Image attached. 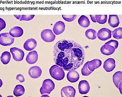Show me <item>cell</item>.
Returning <instances> with one entry per match:
<instances>
[{
	"label": "cell",
	"instance_id": "obj_31",
	"mask_svg": "<svg viewBox=\"0 0 122 97\" xmlns=\"http://www.w3.org/2000/svg\"><path fill=\"white\" fill-rule=\"evenodd\" d=\"M6 26V23L5 21L2 18H0V31L4 29Z\"/></svg>",
	"mask_w": 122,
	"mask_h": 97
},
{
	"label": "cell",
	"instance_id": "obj_5",
	"mask_svg": "<svg viewBox=\"0 0 122 97\" xmlns=\"http://www.w3.org/2000/svg\"><path fill=\"white\" fill-rule=\"evenodd\" d=\"M10 50L15 60L20 62L23 60L25 56V53L22 50L18 48L12 47L10 49Z\"/></svg>",
	"mask_w": 122,
	"mask_h": 97
},
{
	"label": "cell",
	"instance_id": "obj_15",
	"mask_svg": "<svg viewBox=\"0 0 122 97\" xmlns=\"http://www.w3.org/2000/svg\"><path fill=\"white\" fill-rule=\"evenodd\" d=\"M115 51V48L110 45H105L102 46L101 48V52L104 55L109 56L112 55Z\"/></svg>",
	"mask_w": 122,
	"mask_h": 97
},
{
	"label": "cell",
	"instance_id": "obj_7",
	"mask_svg": "<svg viewBox=\"0 0 122 97\" xmlns=\"http://www.w3.org/2000/svg\"><path fill=\"white\" fill-rule=\"evenodd\" d=\"M61 97H74L76 95V90L71 86H66L61 90Z\"/></svg>",
	"mask_w": 122,
	"mask_h": 97
},
{
	"label": "cell",
	"instance_id": "obj_24",
	"mask_svg": "<svg viewBox=\"0 0 122 97\" xmlns=\"http://www.w3.org/2000/svg\"><path fill=\"white\" fill-rule=\"evenodd\" d=\"M85 35L88 39L94 40L97 38V32L93 29H89L85 31Z\"/></svg>",
	"mask_w": 122,
	"mask_h": 97
},
{
	"label": "cell",
	"instance_id": "obj_13",
	"mask_svg": "<svg viewBox=\"0 0 122 97\" xmlns=\"http://www.w3.org/2000/svg\"><path fill=\"white\" fill-rule=\"evenodd\" d=\"M37 45V42L36 39L33 38H29L24 43L23 47L26 51H32L35 49Z\"/></svg>",
	"mask_w": 122,
	"mask_h": 97
},
{
	"label": "cell",
	"instance_id": "obj_20",
	"mask_svg": "<svg viewBox=\"0 0 122 97\" xmlns=\"http://www.w3.org/2000/svg\"><path fill=\"white\" fill-rule=\"evenodd\" d=\"M78 21L80 26L82 27H88L90 25V21L88 18L85 15H81L79 18Z\"/></svg>",
	"mask_w": 122,
	"mask_h": 97
},
{
	"label": "cell",
	"instance_id": "obj_22",
	"mask_svg": "<svg viewBox=\"0 0 122 97\" xmlns=\"http://www.w3.org/2000/svg\"><path fill=\"white\" fill-rule=\"evenodd\" d=\"M25 89L24 87L21 84H17L15 86L13 91V94L16 97H20L24 95Z\"/></svg>",
	"mask_w": 122,
	"mask_h": 97
},
{
	"label": "cell",
	"instance_id": "obj_32",
	"mask_svg": "<svg viewBox=\"0 0 122 97\" xmlns=\"http://www.w3.org/2000/svg\"><path fill=\"white\" fill-rule=\"evenodd\" d=\"M16 80H18L21 83L24 82V81L25 80V77L23 76V75H22V74L17 75L16 76Z\"/></svg>",
	"mask_w": 122,
	"mask_h": 97
},
{
	"label": "cell",
	"instance_id": "obj_34",
	"mask_svg": "<svg viewBox=\"0 0 122 97\" xmlns=\"http://www.w3.org/2000/svg\"><path fill=\"white\" fill-rule=\"evenodd\" d=\"M90 17H91V19L92 21V22L94 23H96V15H90Z\"/></svg>",
	"mask_w": 122,
	"mask_h": 97
},
{
	"label": "cell",
	"instance_id": "obj_33",
	"mask_svg": "<svg viewBox=\"0 0 122 97\" xmlns=\"http://www.w3.org/2000/svg\"><path fill=\"white\" fill-rule=\"evenodd\" d=\"M40 93L42 95H48L51 93V92H50L46 91V90H45L42 86L41 87L40 89Z\"/></svg>",
	"mask_w": 122,
	"mask_h": 97
},
{
	"label": "cell",
	"instance_id": "obj_1",
	"mask_svg": "<svg viewBox=\"0 0 122 97\" xmlns=\"http://www.w3.org/2000/svg\"><path fill=\"white\" fill-rule=\"evenodd\" d=\"M85 58L83 48L74 41L62 40L54 45V61L64 70L77 69L83 64Z\"/></svg>",
	"mask_w": 122,
	"mask_h": 97
},
{
	"label": "cell",
	"instance_id": "obj_19",
	"mask_svg": "<svg viewBox=\"0 0 122 97\" xmlns=\"http://www.w3.org/2000/svg\"><path fill=\"white\" fill-rule=\"evenodd\" d=\"M120 23V19L117 15H109L108 24L112 28L117 27L119 26Z\"/></svg>",
	"mask_w": 122,
	"mask_h": 97
},
{
	"label": "cell",
	"instance_id": "obj_26",
	"mask_svg": "<svg viewBox=\"0 0 122 97\" xmlns=\"http://www.w3.org/2000/svg\"><path fill=\"white\" fill-rule=\"evenodd\" d=\"M96 21L99 24H105L107 20V15H96Z\"/></svg>",
	"mask_w": 122,
	"mask_h": 97
},
{
	"label": "cell",
	"instance_id": "obj_6",
	"mask_svg": "<svg viewBox=\"0 0 122 97\" xmlns=\"http://www.w3.org/2000/svg\"><path fill=\"white\" fill-rule=\"evenodd\" d=\"M97 35L101 40H107L112 37V31L109 29L103 28L98 31Z\"/></svg>",
	"mask_w": 122,
	"mask_h": 97
},
{
	"label": "cell",
	"instance_id": "obj_21",
	"mask_svg": "<svg viewBox=\"0 0 122 97\" xmlns=\"http://www.w3.org/2000/svg\"><path fill=\"white\" fill-rule=\"evenodd\" d=\"M122 73L121 71L116 72L113 75V81L117 88H118L119 84L122 82Z\"/></svg>",
	"mask_w": 122,
	"mask_h": 97
},
{
	"label": "cell",
	"instance_id": "obj_29",
	"mask_svg": "<svg viewBox=\"0 0 122 97\" xmlns=\"http://www.w3.org/2000/svg\"><path fill=\"white\" fill-rule=\"evenodd\" d=\"M105 45H110L111 46H113L115 48V49L116 50L118 48L119 46V42L116 40H111L109 42H106L105 44Z\"/></svg>",
	"mask_w": 122,
	"mask_h": 97
},
{
	"label": "cell",
	"instance_id": "obj_16",
	"mask_svg": "<svg viewBox=\"0 0 122 97\" xmlns=\"http://www.w3.org/2000/svg\"><path fill=\"white\" fill-rule=\"evenodd\" d=\"M23 30L22 28L16 26L12 28L9 31V34L13 37H20L23 34Z\"/></svg>",
	"mask_w": 122,
	"mask_h": 97
},
{
	"label": "cell",
	"instance_id": "obj_27",
	"mask_svg": "<svg viewBox=\"0 0 122 97\" xmlns=\"http://www.w3.org/2000/svg\"><path fill=\"white\" fill-rule=\"evenodd\" d=\"M89 62V61H88V62H87L86 63H85V64H84L83 67L81 69V73L83 76H89L92 73V72L87 67Z\"/></svg>",
	"mask_w": 122,
	"mask_h": 97
},
{
	"label": "cell",
	"instance_id": "obj_17",
	"mask_svg": "<svg viewBox=\"0 0 122 97\" xmlns=\"http://www.w3.org/2000/svg\"><path fill=\"white\" fill-rule=\"evenodd\" d=\"M102 64V62L101 60L99 59H94L89 61L87 67L90 70L93 72L96 69L100 67Z\"/></svg>",
	"mask_w": 122,
	"mask_h": 97
},
{
	"label": "cell",
	"instance_id": "obj_36",
	"mask_svg": "<svg viewBox=\"0 0 122 97\" xmlns=\"http://www.w3.org/2000/svg\"><path fill=\"white\" fill-rule=\"evenodd\" d=\"M0 82H1V84H0V87H1V86H2V80H0Z\"/></svg>",
	"mask_w": 122,
	"mask_h": 97
},
{
	"label": "cell",
	"instance_id": "obj_14",
	"mask_svg": "<svg viewBox=\"0 0 122 97\" xmlns=\"http://www.w3.org/2000/svg\"><path fill=\"white\" fill-rule=\"evenodd\" d=\"M67 79L69 82H76L80 79V75L75 70H71L67 73Z\"/></svg>",
	"mask_w": 122,
	"mask_h": 97
},
{
	"label": "cell",
	"instance_id": "obj_8",
	"mask_svg": "<svg viewBox=\"0 0 122 97\" xmlns=\"http://www.w3.org/2000/svg\"><path fill=\"white\" fill-rule=\"evenodd\" d=\"M42 70L38 66L32 67L28 70V74L33 79H37L42 75Z\"/></svg>",
	"mask_w": 122,
	"mask_h": 97
},
{
	"label": "cell",
	"instance_id": "obj_4",
	"mask_svg": "<svg viewBox=\"0 0 122 97\" xmlns=\"http://www.w3.org/2000/svg\"><path fill=\"white\" fill-rule=\"evenodd\" d=\"M41 37L45 42H52L55 40L56 36L52 30L45 29L41 32Z\"/></svg>",
	"mask_w": 122,
	"mask_h": 97
},
{
	"label": "cell",
	"instance_id": "obj_2",
	"mask_svg": "<svg viewBox=\"0 0 122 97\" xmlns=\"http://www.w3.org/2000/svg\"><path fill=\"white\" fill-rule=\"evenodd\" d=\"M50 73L52 78L57 80H61L65 77L64 70L60 66L56 64L52 65L50 67Z\"/></svg>",
	"mask_w": 122,
	"mask_h": 97
},
{
	"label": "cell",
	"instance_id": "obj_35",
	"mask_svg": "<svg viewBox=\"0 0 122 97\" xmlns=\"http://www.w3.org/2000/svg\"><path fill=\"white\" fill-rule=\"evenodd\" d=\"M14 17H15L17 19H20V18H21V17H22V15H14Z\"/></svg>",
	"mask_w": 122,
	"mask_h": 97
},
{
	"label": "cell",
	"instance_id": "obj_18",
	"mask_svg": "<svg viewBox=\"0 0 122 97\" xmlns=\"http://www.w3.org/2000/svg\"><path fill=\"white\" fill-rule=\"evenodd\" d=\"M42 87L46 91L51 92L55 89V84L51 79H47L43 81Z\"/></svg>",
	"mask_w": 122,
	"mask_h": 97
},
{
	"label": "cell",
	"instance_id": "obj_11",
	"mask_svg": "<svg viewBox=\"0 0 122 97\" xmlns=\"http://www.w3.org/2000/svg\"><path fill=\"white\" fill-rule=\"evenodd\" d=\"M66 25L62 21H58L55 24L53 28L54 33L56 35H58L63 33L65 30Z\"/></svg>",
	"mask_w": 122,
	"mask_h": 97
},
{
	"label": "cell",
	"instance_id": "obj_28",
	"mask_svg": "<svg viewBox=\"0 0 122 97\" xmlns=\"http://www.w3.org/2000/svg\"><path fill=\"white\" fill-rule=\"evenodd\" d=\"M77 15H62V17L64 20L67 22H71L76 19Z\"/></svg>",
	"mask_w": 122,
	"mask_h": 97
},
{
	"label": "cell",
	"instance_id": "obj_3",
	"mask_svg": "<svg viewBox=\"0 0 122 97\" xmlns=\"http://www.w3.org/2000/svg\"><path fill=\"white\" fill-rule=\"evenodd\" d=\"M15 38L9 33H3L0 34V44L4 46H9L14 43Z\"/></svg>",
	"mask_w": 122,
	"mask_h": 97
},
{
	"label": "cell",
	"instance_id": "obj_10",
	"mask_svg": "<svg viewBox=\"0 0 122 97\" xmlns=\"http://www.w3.org/2000/svg\"><path fill=\"white\" fill-rule=\"evenodd\" d=\"M78 89L80 94L81 95L87 94L89 93L90 90L89 82L85 80L80 81L78 85Z\"/></svg>",
	"mask_w": 122,
	"mask_h": 97
},
{
	"label": "cell",
	"instance_id": "obj_9",
	"mask_svg": "<svg viewBox=\"0 0 122 97\" xmlns=\"http://www.w3.org/2000/svg\"><path fill=\"white\" fill-rule=\"evenodd\" d=\"M116 67V62L112 58L107 59L104 63V68L107 72L113 71Z\"/></svg>",
	"mask_w": 122,
	"mask_h": 97
},
{
	"label": "cell",
	"instance_id": "obj_12",
	"mask_svg": "<svg viewBox=\"0 0 122 97\" xmlns=\"http://www.w3.org/2000/svg\"><path fill=\"white\" fill-rule=\"evenodd\" d=\"M38 60V54L37 51L33 50L30 51L27 55L26 61L28 64H34Z\"/></svg>",
	"mask_w": 122,
	"mask_h": 97
},
{
	"label": "cell",
	"instance_id": "obj_30",
	"mask_svg": "<svg viewBox=\"0 0 122 97\" xmlns=\"http://www.w3.org/2000/svg\"><path fill=\"white\" fill-rule=\"evenodd\" d=\"M35 17L34 15H22V17L20 18V21H30L33 19Z\"/></svg>",
	"mask_w": 122,
	"mask_h": 97
},
{
	"label": "cell",
	"instance_id": "obj_23",
	"mask_svg": "<svg viewBox=\"0 0 122 97\" xmlns=\"http://www.w3.org/2000/svg\"><path fill=\"white\" fill-rule=\"evenodd\" d=\"M11 54L8 51H4L0 57V60L2 63L4 64H7L11 60Z\"/></svg>",
	"mask_w": 122,
	"mask_h": 97
},
{
	"label": "cell",
	"instance_id": "obj_25",
	"mask_svg": "<svg viewBox=\"0 0 122 97\" xmlns=\"http://www.w3.org/2000/svg\"><path fill=\"white\" fill-rule=\"evenodd\" d=\"M112 36L114 38L120 39L122 38V28L119 27L116 29L112 31Z\"/></svg>",
	"mask_w": 122,
	"mask_h": 97
}]
</instances>
